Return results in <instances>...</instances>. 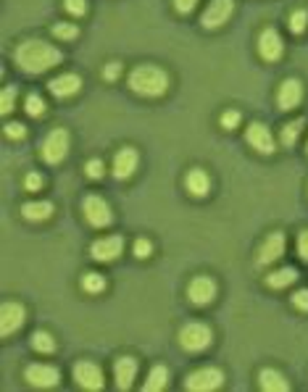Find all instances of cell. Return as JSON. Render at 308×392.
<instances>
[{
    "mask_svg": "<svg viewBox=\"0 0 308 392\" xmlns=\"http://www.w3.org/2000/svg\"><path fill=\"white\" fill-rule=\"evenodd\" d=\"M13 61L22 72L43 74L53 66H59L63 61V53L56 45L43 42V40H24V42H19V48L13 50Z\"/></svg>",
    "mask_w": 308,
    "mask_h": 392,
    "instance_id": "cell-1",
    "label": "cell"
},
{
    "mask_svg": "<svg viewBox=\"0 0 308 392\" xmlns=\"http://www.w3.org/2000/svg\"><path fill=\"white\" fill-rule=\"evenodd\" d=\"M130 87L132 93H137L142 97H158L169 90V74L161 66L153 63H140L130 72Z\"/></svg>",
    "mask_w": 308,
    "mask_h": 392,
    "instance_id": "cell-2",
    "label": "cell"
},
{
    "mask_svg": "<svg viewBox=\"0 0 308 392\" xmlns=\"http://www.w3.org/2000/svg\"><path fill=\"white\" fill-rule=\"evenodd\" d=\"M213 343L211 327H206L201 321H187L182 329H179V345L187 350V353H201L208 345Z\"/></svg>",
    "mask_w": 308,
    "mask_h": 392,
    "instance_id": "cell-3",
    "label": "cell"
},
{
    "mask_svg": "<svg viewBox=\"0 0 308 392\" xmlns=\"http://www.w3.org/2000/svg\"><path fill=\"white\" fill-rule=\"evenodd\" d=\"M224 384V371L216 366H201L185 379V390L192 392H213Z\"/></svg>",
    "mask_w": 308,
    "mask_h": 392,
    "instance_id": "cell-4",
    "label": "cell"
},
{
    "mask_svg": "<svg viewBox=\"0 0 308 392\" xmlns=\"http://www.w3.org/2000/svg\"><path fill=\"white\" fill-rule=\"evenodd\" d=\"M43 158H45L47 164H61L66 153H69V132L66 130H53L47 134L45 140H43Z\"/></svg>",
    "mask_w": 308,
    "mask_h": 392,
    "instance_id": "cell-5",
    "label": "cell"
},
{
    "mask_svg": "<svg viewBox=\"0 0 308 392\" xmlns=\"http://www.w3.org/2000/svg\"><path fill=\"white\" fill-rule=\"evenodd\" d=\"M82 211H84V219L90 221L93 226L98 229H103L114 221V214H111V205H108L100 195H87L82 203Z\"/></svg>",
    "mask_w": 308,
    "mask_h": 392,
    "instance_id": "cell-6",
    "label": "cell"
},
{
    "mask_svg": "<svg viewBox=\"0 0 308 392\" xmlns=\"http://www.w3.org/2000/svg\"><path fill=\"white\" fill-rule=\"evenodd\" d=\"M235 11V0H211L208 8L203 11L201 24L203 29H219L229 22V16Z\"/></svg>",
    "mask_w": 308,
    "mask_h": 392,
    "instance_id": "cell-7",
    "label": "cell"
},
{
    "mask_svg": "<svg viewBox=\"0 0 308 392\" xmlns=\"http://www.w3.org/2000/svg\"><path fill=\"white\" fill-rule=\"evenodd\" d=\"M24 379L29 382L32 387L50 390V387H56L61 382V371L56 366H50V363H32V366H26V371H24Z\"/></svg>",
    "mask_w": 308,
    "mask_h": 392,
    "instance_id": "cell-8",
    "label": "cell"
},
{
    "mask_svg": "<svg viewBox=\"0 0 308 392\" xmlns=\"http://www.w3.org/2000/svg\"><path fill=\"white\" fill-rule=\"evenodd\" d=\"M26 321V311H24L22 303H13V300H6L3 308H0V334L3 337H11L13 332H19Z\"/></svg>",
    "mask_w": 308,
    "mask_h": 392,
    "instance_id": "cell-9",
    "label": "cell"
},
{
    "mask_svg": "<svg viewBox=\"0 0 308 392\" xmlns=\"http://www.w3.org/2000/svg\"><path fill=\"white\" fill-rule=\"evenodd\" d=\"M74 379L84 390H103V371L93 361H79L74 363Z\"/></svg>",
    "mask_w": 308,
    "mask_h": 392,
    "instance_id": "cell-10",
    "label": "cell"
},
{
    "mask_svg": "<svg viewBox=\"0 0 308 392\" xmlns=\"http://www.w3.org/2000/svg\"><path fill=\"white\" fill-rule=\"evenodd\" d=\"M121 250H124V237L121 235H111V237H100L93 242V248H90V256H93L95 261H116L118 256H121Z\"/></svg>",
    "mask_w": 308,
    "mask_h": 392,
    "instance_id": "cell-11",
    "label": "cell"
},
{
    "mask_svg": "<svg viewBox=\"0 0 308 392\" xmlns=\"http://www.w3.org/2000/svg\"><path fill=\"white\" fill-rule=\"evenodd\" d=\"M284 245H287V240H284L282 232H272L269 237L261 242L259 253H256V263L259 266H269V263L279 261L284 253Z\"/></svg>",
    "mask_w": 308,
    "mask_h": 392,
    "instance_id": "cell-12",
    "label": "cell"
},
{
    "mask_svg": "<svg viewBox=\"0 0 308 392\" xmlns=\"http://www.w3.org/2000/svg\"><path fill=\"white\" fill-rule=\"evenodd\" d=\"M245 140H248L250 148H256V150L263 155H272L274 150H277L272 132H269L266 124H261V121H253V124H250L248 132H245Z\"/></svg>",
    "mask_w": 308,
    "mask_h": 392,
    "instance_id": "cell-13",
    "label": "cell"
},
{
    "mask_svg": "<svg viewBox=\"0 0 308 392\" xmlns=\"http://www.w3.org/2000/svg\"><path fill=\"white\" fill-rule=\"evenodd\" d=\"M187 297L195 306H208L216 297V282L208 279V276H195L187 287Z\"/></svg>",
    "mask_w": 308,
    "mask_h": 392,
    "instance_id": "cell-14",
    "label": "cell"
},
{
    "mask_svg": "<svg viewBox=\"0 0 308 392\" xmlns=\"http://www.w3.org/2000/svg\"><path fill=\"white\" fill-rule=\"evenodd\" d=\"M300 100H303V84L298 82V79H284L279 84V93H277V103L282 111H293V108L300 106Z\"/></svg>",
    "mask_w": 308,
    "mask_h": 392,
    "instance_id": "cell-15",
    "label": "cell"
},
{
    "mask_svg": "<svg viewBox=\"0 0 308 392\" xmlns=\"http://www.w3.org/2000/svg\"><path fill=\"white\" fill-rule=\"evenodd\" d=\"M140 164V155L134 148H121L116 155H114V177L116 179H130L134 174V168Z\"/></svg>",
    "mask_w": 308,
    "mask_h": 392,
    "instance_id": "cell-16",
    "label": "cell"
},
{
    "mask_svg": "<svg viewBox=\"0 0 308 392\" xmlns=\"http://www.w3.org/2000/svg\"><path fill=\"white\" fill-rule=\"evenodd\" d=\"M282 37H279V32L277 29H263L259 37V53L263 61H277L279 56H282Z\"/></svg>",
    "mask_w": 308,
    "mask_h": 392,
    "instance_id": "cell-17",
    "label": "cell"
},
{
    "mask_svg": "<svg viewBox=\"0 0 308 392\" xmlns=\"http://www.w3.org/2000/svg\"><path fill=\"white\" fill-rule=\"evenodd\" d=\"M134 377H137V361L132 356L116 358V363H114V379H116L118 390H130Z\"/></svg>",
    "mask_w": 308,
    "mask_h": 392,
    "instance_id": "cell-18",
    "label": "cell"
},
{
    "mask_svg": "<svg viewBox=\"0 0 308 392\" xmlns=\"http://www.w3.org/2000/svg\"><path fill=\"white\" fill-rule=\"evenodd\" d=\"M47 90L56 97H71L82 90V79L77 74H61V77H53L47 82Z\"/></svg>",
    "mask_w": 308,
    "mask_h": 392,
    "instance_id": "cell-19",
    "label": "cell"
},
{
    "mask_svg": "<svg viewBox=\"0 0 308 392\" xmlns=\"http://www.w3.org/2000/svg\"><path fill=\"white\" fill-rule=\"evenodd\" d=\"M185 187H187L190 195L206 198V195L211 192V177H208L203 168H192L187 177H185Z\"/></svg>",
    "mask_w": 308,
    "mask_h": 392,
    "instance_id": "cell-20",
    "label": "cell"
},
{
    "mask_svg": "<svg viewBox=\"0 0 308 392\" xmlns=\"http://www.w3.org/2000/svg\"><path fill=\"white\" fill-rule=\"evenodd\" d=\"M259 384H261V390H266V392H287L290 390V382L284 379L277 368H261Z\"/></svg>",
    "mask_w": 308,
    "mask_h": 392,
    "instance_id": "cell-21",
    "label": "cell"
},
{
    "mask_svg": "<svg viewBox=\"0 0 308 392\" xmlns=\"http://www.w3.org/2000/svg\"><path fill=\"white\" fill-rule=\"evenodd\" d=\"M298 279V269L295 266H282V269H277L266 276V285L272 287V290H284V287H290L293 282Z\"/></svg>",
    "mask_w": 308,
    "mask_h": 392,
    "instance_id": "cell-22",
    "label": "cell"
},
{
    "mask_svg": "<svg viewBox=\"0 0 308 392\" xmlns=\"http://www.w3.org/2000/svg\"><path fill=\"white\" fill-rule=\"evenodd\" d=\"M22 216L29 219V221H45L53 216V203L40 201V203H24L22 205Z\"/></svg>",
    "mask_w": 308,
    "mask_h": 392,
    "instance_id": "cell-23",
    "label": "cell"
},
{
    "mask_svg": "<svg viewBox=\"0 0 308 392\" xmlns=\"http://www.w3.org/2000/svg\"><path fill=\"white\" fill-rule=\"evenodd\" d=\"M169 387V368L166 366H153L148 379H145V392H161Z\"/></svg>",
    "mask_w": 308,
    "mask_h": 392,
    "instance_id": "cell-24",
    "label": "cell"
},
{
    "mask_svg": "<svg viewBox=\"0 0 308 392\" xmlns=\"http://www.w3.org/2000/svg\"><path fill=\"white\" fill-rule=\"evenodd\" d=\"M82 290L84 292H90V295H98V292H103L106 290V276L98 272H87L82 276Z\"/></svg>",
    "mask_w": 308,
    "mask_h": 392,
    "instance_id": "cell-25",
    "label": "cell"
},
{
    "mask_svg": "<svg viewBox=\"0 0 308 392\" xmlns=\"http://www.w3.org/2000/svg\"><path fill=\"white\" fill-rule=\"evenodd\" d=\"M303 119H295V121H287L282 127V145L284 148H293L298 143V137H300V132H303Z\"/></svg>",
    "mask_w": 308,
    "mask_h": 392,
    "instance_id": "cell-26",
    "label": "cell"
},
{
    "mask_svg": "<svg viewBox=\"0 0 308 392\" xmlns=\"http://www.w3.org/2000/svg\"><path fill=\"white\" fill-rule=\"evenodd\" d=\"M32 347H35L37 353H53V350H56V340H53L50 332L37 329V332L32 334Z\"/></svg>",
    "mask_w": 308,
    "mask_h": 392,
    "instance_id": "cell-27",
    "label": "cell"
},
{
    "mask_svg": "<svg viewBox=\"0 0 308 392\" xmlns=\"http://www.w3.org/2000/svg\"><path fill=\"white\" fill-rule=\"evenodd\" d=\"M16 93H19V90H16L13 84H6V87H3V100H0V113H3V116H8V113L13 111Z\"/></svg>",
    "mask_w": 308,
    "mask_h": 392,
    "instance_id": "cell-28",
    "label": "cell"
},
{
    "mask_svg": "<svg viewBox=\"0 0 308 392\" xmlns=\"http://www.w3.org/2000/svg\"><path fill=\"white\" fill-rule=\"evenodd\" d=\"M306 24H308V11H295V13H290V32L293 35H303L306 32Z\"/></svg>",
    "mask_w": 308,
    "mask_h": 392,
    "instance_id": "cell-29",
    "label": "cell"
},
{
    "mask_svg": "<svg viewBox=\"0 0 308 392\" xmlns=\"http://www.w3.org/2000/svg\"><path fill=\"white\" fill-rule=\"evenodd\" d=\"M24 106H26V113H29V116H43V113H45V100L37 95V93L26 95V103H24Z\"/></svg>",
    "mask_w": 308,
    "mask_h": 392,
    "instance_id": "cell-30",
    "label": "cell"
},
{
    "mask_svg": "<svg viewBox=\"0 0 308 392\" xmlns=\"http://www.w3.org/2000/svg\"><path fill=\"white\" fill-rule=\"evenodd\" d=\"M53 35L59 37V40H74V37L79 35V29L74 24H63V22H61V24L53 26Z\"/></svg>",
    "mask_w": 308,
    "mask_h": 392,
    "instance_id": "cell-31",
    "label": "cell"
},
{
    "mask_svg": "<svg viewBox=\"0 0 308 392\" xmlns=\"http://www.w3.org/2000/svg\"><path fill=\"white\" fill-rule=\"evenodd\" d=\"M43 185H45V179H43V174H37V171L26 174V179H24V187H26V192L43 190Z\"/></svg>",
    "mask_w": 308,
    "mask_h": 392,
    "instance_id": "cell-32",
    "label": "cell"
},
{
    "mask_svg": "<svg viewBox=\"0 0 308 392\" xmlns=\"http://www.w3.org/2000/svg\"><path fill=\"white\" fill-rule=\"evenodd\" d=\"M63 8L71 16H84L87 13V0H63Z\"/></svg>",
    "mask_w": 308,
    "mask_h": 392,
    "instance_id": "cell-33",
    "label": "cell"
},
{
    "mask_svg": "<svg viewBox=\"0 0 308 392\" xmlns=\"http://www.w3.org/2000/svg\"><path fill=\"white\" fill-rule=\"evenodd\" d=\"M151 253H153V242H151V240H145V237L134 240V256H137V258H148Z\"/></svg>",
    "mask_w": 308,
    "mask_h": 392,
    "instance_id": "cell-34",
    "label": "cell"
},
{
    "mask_svg": "<svg viewBox=\"0 0 308 392\" xmlns=\"http://www.w3.org/2000/svg\"><path fill=\"white\" fill-rule=\"evenodd\" d=\"M237 124H240V113H237V111H224V113H222V130L232 132V130H237Z\"/></svg>",
    "mask_w": 308,
    "mask_h": 392,
    "instance_id": "cell-35",
    "label": "cell"
},
{
    "mask_svg": "<svg viewBox=\"0 0 308 392\" xmlns=\"http://www.w3.org/2000/svg\"><path fill=\"white\" fill-rule=\"evenodd\" d=\"M24 134H26V127H24V124H19V121H8V124H6V137L22 140Z\"/></svg>",
    "mask_w": 308,
    "mask_h": 392,
    "instance_id": "cell-36",
    "label": "cell"
},
{
    "mask_svg": "<svg viewBox=\"0 0 308 392\" xmlns=\"http://www.w3.org/2000/svg\"><path fill=\"white\" fill-rule=\"evenodd\" d=\"M84 171H87V177H90V179H100V177H103V171H106V166H103V161L93 158V161H87Z\"/></svg>",
    "mask_w": 308,
    "mask_h": 392,
    "instance_id": "cell-37",
    "label": "cell"
},
{
    "mask_svg": "<svg viewBox=\"0 0 308 392\" xmlns=\"http://www.w3.org/2000/svg\"><path fill=\"white\" fill-rule=\"evenodd\" d=\"M118 74H121V63H118V61H111L106 69H103V79L114 82V79H118Z\"/></svg>",
    "mask_w": 308,
    "mask_h": 392,
    "instance_id": "cell-38",
    "label": "cell"
},
{
    "mask_svg": "<svg viewBox=\"0 0 308 392\" xmlns=\"http://www.w3.org/2000/svg\"><path fill=\"white\" fill-rule=\"evenodd\" d=\"M298 253H300L303 261H308V229H303V232L298 235Z\"/></svg>",
    "mask_w": 308,
    "mask_h": 392,
    "instance_id": "cell-39",
    "label": "cell"
},
{
    "mask_svg": "<svg viewBox=\"0 0 308 392\" xmlns=\"http://www.w3.org/2000/svg\"><path fill=\"white\" fill-rule=\"evenodd\" d=\"M293 306L300 311H308V290H298L293 295Z\"/></svg>",
    "mask_w": 308,
    "mask_h": 392,
    "instance_id": "cell-40",
    "label": "cell"
},
{
    "mask_svg": "<svg viewBox=\"0 0 308 392\" xmlns=\"http://www.w3.org/2000/svg\"><path fill=\"white\" fill-rule=\"evenodd\" d=\"M195 6H198V0H174V8H177L179 13H190Z\"/></svg>",
    "mask_w": 308,
    "mask_h": 392,
    "instance_id": "cell-41",
    "label": "cell"
},
{
    "mask_svg": "<svg viewBox=\"0 0 308 392\" xmlns=\"http://www.w3.org/2000/svg\"><path fill=\"white\" fill-rule=\"evenodd\" d=\"M306 153H308V143H306Z\"/></svg>",
    "mask_w": 308,
    "mask_h": 392,
    "instance_id": "cell-42",
    "label": "cell"
}]
</instances>
